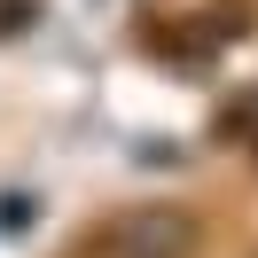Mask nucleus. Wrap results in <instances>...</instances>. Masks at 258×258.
<instances>
[{
	"label": "nucleus",
	"mask_w": 258,
	"mask_h": 258,
	"mask_svg": "<svg viewBox=\"0 0 258 258\" xmlns=\"http://www.w3.org/2000/svg\"><path fill=\"white\" fill-rule=\"evenodd\" d=\"M172 250H180V227L164 219V211L133 219V258H172Z\"/></svg>",
	"instance_id": "1"
}]
</instances>
